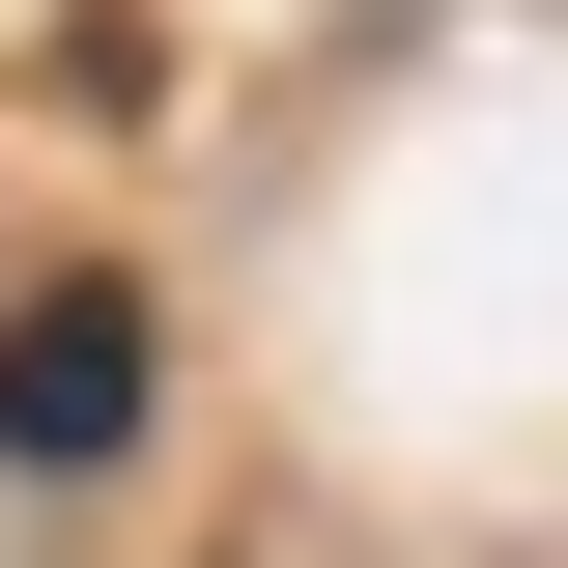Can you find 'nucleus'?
I'll list each match as a JSON object with an SVG mask.
<instances>
[{
	"mask_svg": "<svg viewBox=\"0 0 568 568\" xmlns=\"http://www.w3.org/2000/svg\"><path fill=\"white\" fill-rule=\"evenodd\" d=\"M142 426V313L114 284H29V313H0V455H114Z\"/></svg>",
	"mask_w": 568,
	"mask_h": 568,
	"instance_id": "obj_1",
	"label": "nucleus"
}]
</instances>
